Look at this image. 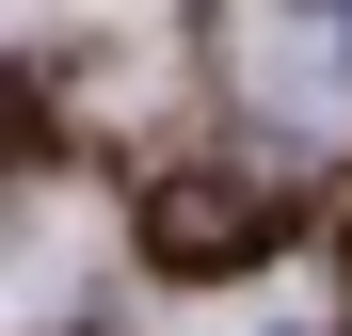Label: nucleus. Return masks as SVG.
<instances>
[{"label":"nucleus","instance_id":"f257e3e1","mask_svg":"<svg viewBox=\"0 0 352 336\" xmlns=\"http://www.w3.org/2000/svg\"><path fill=\"white\" fill-rule=\"evenodd\" d=\"M336 48H352V16H288V0L256 16V0H241V80L272 65V96H288V112H320V128L352 112V80H336Z\"/></svg>","mask_w":352,"mask_h":336},{"label":"nucleus","instance_id":"f03ea898","mask_svg":"<svg viewBox=\"0 0 352 336\" xmlns=\"http://www.w3.org/2000/svg\"><path fill=\"white\" fill-rule=\"evenodd\" d=\"M320 16H352V0H320Z\"/></svg>","mask_w":352,"mask_h":336}]
</instances>
